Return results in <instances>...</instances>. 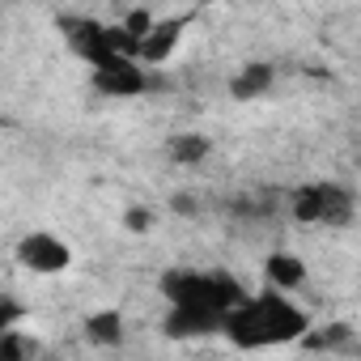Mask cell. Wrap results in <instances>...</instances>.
I'll return each mask as SVG.
<instances>
[{
	"instance_id": "8fae6325",
	"label": "cell",
	"mask_w": 361,
	"mask_h": 361,
	"mask_svg": "<svg viewBox=\"0 0 361 361\" xmlns=\"http://www.w3.org/2000/svg\"><path fill=\"white\" fill-rule=\"evenodd\" d=\"M35 353H39V340H30L22 327L0 331V361H30Z\"/></svg>"
},
{
	"instance_id": "52a82bcc",
	"label": "cell",
	"mask_w": 361,
	"mask_h": 361,
	"mask_svg": "<svg viewBox=\"0 0 361 361\" xmlns=\"http://www.w3.org/2000/svg\"><path fill=\"white\" fill-rule=\"evenodd\" d=\"M272 81H276V68H272L268 60H247V64L230 77V94H234L238 102H251V98L268 94Z\"/></svg>"
},
{
	"instance_id": "9c48e42d",
	"label": "cell",
	"mask_w": 361,
	"mask_h": 361,
	"mask_svg": "<svg viewBox=\"0 0 361 361\" xmlns=\"http://www.w3.org/2000/svg\"><path fill=\"white\" fill-rule=\"evenodd\" d=\"M264 276H268V285L298 293V289L306 285V264H302L293 251H272L268 264H264Z\"/></svg>"
},
{
	"instance_id": "277c9868",
	"label": "cell",
	"mask_w": 361,
	"mask_h": 361,
	"mask_svg": "<svg viewBox=\"0 0 361 361\" xmlns=\"http://www.w3.org/2000/svg\"><path fill=\"white\" fill-rule=\"evenodd\" d=\"M13 259L26 272H35V276H60V272L73 268L77 255H73V247L60 234H51V230H26L18 238V247H13Z\"/></svg>"
},
{
	"instance_id": "5b68a950",
	"label": "cell",
	"mask_w": 361,
	"mask_h": 361,
	"mask_svg": "<svg viewBox=\"0 0 361 361\" xmlns=\"http://www.w3.org/2000/svg\"><path fill=\"white\" fill-rule=\"evenodd\" d=\"M94 85H98V94H106V98H136V94L149 90V64L136 60V56L115 60V64H106V68H94Z\"/></svg>"
},
{
	"instance_id": "6da1fadb",
	"label": "cell",
	"mask_w": 361,
	"mask_h": 361,
	"mask_svg": "<svg viewBox=\"0 0 361 361\" xmlns=\"http://www.w3.org/2000/svg\"><path fill=\"white\" fill-rule=\"evenodd\" d=\"M161 293L170 302L166 310V336L170 340H200L221 336L226 314L247 298V289L217 268H174L161 276Z\"/></svg>"
},
{
	"instance_id": "8992f818",
	"label": "cell",
	"mask_w": 361,
	"mask_h": 361,
	"mask_svg": "<svg viewBox=\"0 0 361 361\" xmlns=\"http://www.w3.org/2000/svg\"><path fill=\"white\" fill-rule=\"evenodd\" d=\"M183 30H188L183 18H161V22H153V26L145 30V39H140V60H145V64H161V60L178 47Z\"/></svg>"
},
{
	"instance_id": "7a4b0ae2",
	"label": "cell",
	"mask_w": 361,
	"mask_h": 361,
	"mask_svg": "<svg viewBox=\"0 0 361 361\" xmlns=\"http://www.w3.org/2000/svg\"><path fill=\"white\" fill-rule=\"evenodd\" d=\"M314 331V319L310 310L289 293V289H276V285H264V289H247V298L226 314L221 323V336L238 348V353H264V348H285V344H298Z\"/></svg>"
},
{
	"instance_id": "30bf717a",
	"label": "cell",
	"mask_w": 361,
	"mask_h": 361,
	"mask_svg": "<svg viewBox=\"0 0 361 361\" xmlns=\"http://www.w3.org/2000/svg\"><path fill=\"white\" fill-rule=\"evenodd\" d=\"M166 153H170V161H178V166H200V161L213 153V140H209L204 132H174V136L166 140Z\"/></svg>"
},
{
	"instance_id": "3957f363",
	"label": "cell",
	"mask_w": 361,
	"mask_h": 361,
	"mask_svg": "<svg viewBox=\"0 0 361 361\" xmlns=\"http://www.w3.org/2000/svg\"><path fill=\"white\" fill-rule=\"evenodd\" d=\"M289 217L314 230H340L357 217V192L344 183H302L289 196Z\"/></svg>"
},
{
	"instance_id": "7c38bea8",
	"label": "cell",
	"mask_w": 361,
	"mask_h": 361,
	"mask_svg": "<svg viewBox=\"0 0 361 361\" xmlns=\"http://www.w3.org/2000/svg\"><path fill=\"white\" fill-rule=\"evenodd\" d=\"M123 226L136 230V234H145V230H149V213H145V209H128V213H123Z\"/></svg>"
},
{
	"instance_id": "ba28073f",
	"label": "cell",
	"mask_w": 361,
	"mask_h": 361,
	"mask_svg": "<svg viewBox=\"0 0 361 361\" xmlns=\"http://www.w3.org/2000/svg\"><path fill=\"white\" fill-rule=\"evenodd\" d=\"M85 340H90V344H98V348H119V344L128 340L123 314H119L115 306H106V310H94V314L85 319Z\"/></svg>"
}]
</instances>
